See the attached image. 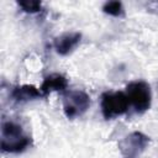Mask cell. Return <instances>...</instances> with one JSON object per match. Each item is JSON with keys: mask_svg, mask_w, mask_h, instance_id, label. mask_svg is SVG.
Returning a JSON list of instances; mask_svg holds the SVG:
<instances>
[{"mask_svg": "<svg viewBox=\"0 0 158 158\" xmlns=\"http://www.w3.org/2000/svg\"><path fill=\"white\" fill-rule=\"evenodd\" d=\"M31 144V138L25 135L22 127L14 121H4L1 125V151L6 153H21Z\"/></svg>", "mask_w": 158, "mask_h": 158, "instance_id": "6da1fadb", "label": "cell"}, {"mask_svg": "<svg viewBox=\"0 0 158 158\" xmlns=\"http://www.w3.org/2000/svg\"><path fill=\"white\" fill-rule=\"evenodd\" d=\"M125 94L130 101V105L135 109L137 114H143L149 110L152 104V91L148 83L143 80L131 81L126 86Z\"/></svg>", "mask_w": 158, "mask_h": 158, "instance_id": "7a4b0ae2", "label": "cell"}, {"mask_svg": "<svg viewBox=\"0 0 158 158\" xmlns=\"http://www.w3.org/2000/svg\"><path fill=\"white\" fill-rule=\"evenodd\" d=\"M101 114L106 120H112L127 112L130 101L122 91H106L101 95Z\"/></svg>", "mask_w": 158, "mask_h": 158, "instance_id": "3957f363", "label": "cell"}, {"mask_svg": "<svg viewBox=\"0 0 158 158\" xmlns=\"http://www.w3.org/2000/svg\"><path fill=\"white\" fill-rule=\"evenodd\" d=\"M90 107V96L83 90H69L63 95V111L69 118L80 117Z\"/></svg>", "mask_w": 158, "mask_h": 158, "instance_id": "277c9868", "label": "cell"}, {"mask_svg": "<svg viewBox=\"0 0 158 158\" xmlns=\"http://www.w3.org/2000/svg\"><path fill=\"white\" fill-rule=\"evenodd\" d=\"M149 137L139 131H133L118 142V148L126 158H136L148 146Z\"/></svg>", "mask_w": 158, "mask_h": 158, "instance_id": "5b68a950", "label": "cell"}, {"mask_svg": "<svg viewBox=\"0 0 158 158\" xmlns=\"http://www.w3.org/2000/svg\"><path fill=\"white\" fill-rule=\"evenodd\" d=\"M81 41V33L77 32V31H72V32H64L60 36L54 38L53 46L54 49L58 54L60 56H68L69 53H72L77 46L80 43Z\"/></svg>", "mask_w": 158, "mask_h": 158, "instance_id": "8992f818", "label": "cell"}, {"mask_svg": "<svg viewBox=\"0 0 158 158\" xmlns=\"http://www.w3.org/2000/svg\"><path fill=\"white\" fill-rule=\"evenodd\" d=\"M67 88H68L67 78L63 74L52 73L43 79V81L40 86V90L43 96H47L53 91H65Z\"/></svg>", "mask_w": 158, "mask_h": 158, "instance_id": "52a82bcc", "label": "cell"}, {"mask_svg": "<svg viewBox=\"0 0 158 158\" xmlns=\"http://www.w3.org/2000/svg\"><path fill=\"white\" fill-rule=\"evenodd\" d=\"M42 96L43 95H42L41 90L33 85H30V84L17 85L11 90V98L16 102H26L30 100L40 99Z\"/></svg>", "mask_w": 158, "mask_h": 158, "instance_id": "ba28073f", "label": "cell"}, {"mask_svg": "<svg viewBox=\"0 0 158 158\" xmlns=\"http://www.w3.org/2000/svg\"><path fill=\"white\" fill-rule=\"evenodd\" d=\"M102 11L114 17H122L125 15V9L121 1H107L102 6Z\"/></svg>", "mask_w": 158, "mask_h": 158, "instance_id": "9c48e42d", "label": "cell"}, {"mask_svg": "<svg viewBox=\"0 0 158 158\" xmlns=\"http://www.w3.org/2000/svg\"><path fill=\"white\" fill-rule=\"evenodd\" d=\"M17 5L22 9V11L27 14H35V12L41 11L42 9V4L36 0H20L17 1Z\"/></svg>", "mask_w": 158, "mask_h": 158, "instance_id": "30bf717a", "label": "cell"}, {"mask_svg": "<svg viewBox=\"0 0 158 158\" xmlns=\"http://www.w3.org/2000/svg\"><path fill=\"white\" fill-rule=\"evenodd\" d=\"M147 10L153 14H158V1H151L147 4Z\"/></svg>", "mask_w": 158, "mask_h": 158, "instance_id": "8fae6325", "label": "cell"}]
</instances>
